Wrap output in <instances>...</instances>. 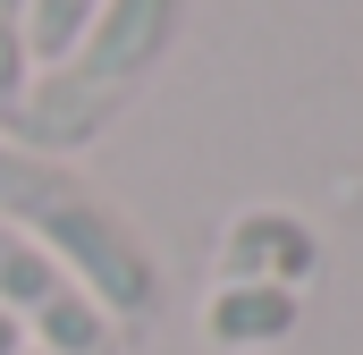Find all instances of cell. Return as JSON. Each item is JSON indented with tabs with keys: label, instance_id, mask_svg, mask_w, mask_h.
I'll return each instance as SVG.
<instances>
[{
	"label": "cell",
	"instance_id": "277c9868",
	"mask_svg": "<svg viewBox=\"0 0 363 355\" xmlns=\"http://www.w3.org/2000/svg\"><path fill=\"white\" fill-rule=\"evenodd\" d=\"M220 279H237V288H287L296 296V279H313V229L296 212H237L228 237H220Z\"/></svg>",
	"mask_w": 363,
	"mask_h": 355
},
{
	"label": "cell",
	"instance_id": "5b68a950",
	"mask_svg": "<svg viewBox=\"0 0 363 355\" xmlns=\"http://www.w3.org/2000/svg\"><path fill=\"white\" fill-rule=\"evenodd\" d=\"M296 330V296L287 288H237V279H211L203 296V339L228 355H254V347H279Z\"/></svg>",
	"mask_w": 363,
	"mask_h": 355
},
{
	"label": "cell",
	"instance_id": "6da1fadb",
	"mask_svg": "<svg viewBox=\"0 0 363 355\" xmlns=\"http://www.w3.org/2000/svg\"><path fill=\"white\" fill-rule=\"evenodd\" d=\"M0 220L26 246H43L118 330H135V322L161 313V254L144 246V229L127 220V203L101 195L77 161L0 144Z\"/></svg>",
	"mask_w": 363,
	"mask_h": 355
},
{
	"label": "cell",
	"instance_id": "ba28073f",
	"mask_svg": "<svg viewBox=\"0 0 363 355\" xmlns=\"http://www.w3.org/2000/svg\"><path fill=\"white\" fill-rule=\"evenodd\" d=\"M0 355H34V339H26V330H17L9 313H0Z\"/></svg>",
	"mask_w": 363,
	"mask_h": 355
},
{
	"label": "cell",
	"instance_id": "3957f363",
	"mask_svg": "<svg viewBox=\"0 0 363 355\" xmlns=\"http://www.w3.org/2000/svg\"><path fill=\"white\" fill-rule=\"evenodd\" d=\"M0 313L34 339V355H127V330L9 220H0Z\"/></svg>",
	"mask_w": 363,
	"mask_h": 355
},
{
	"label": "cell",
	"instance_id": "7a4b0ae2",
	"mask_svg": "<svg viewBox=\"0 0 363 355\" xmlns=\"http://www.w3.org/2000/svg\"><path fill=\"white\" fill-rule=\"evenodd\" d=\"M186 34V0H101L85 17V34L34 68V93L17 110V127L0 144H26V153H51V161H77L85 144H101L144 85L169 68Z\"/></svg>",
	"mask_w": 363,
	"mask_h": 355
},
{
	"label": "cell",
	"instance_id": "8992f818",
	"mask_svg": "<svg viewBox=\"0 0 363 355\" xmlns=\"http://www.w3.org/2000/svg\"><path fill=\"white\" fill-rule=\"evenodd\" d=\"M34 0H0V136L17 127L26 93H34V34H26Z\"/></svg>",
	"mask_w": 363,
	"mask_h": 355
},
{
	"label": "cell",
	"instance_id": "52a82bcc",
	"mask_svg": "<svg viewBox=\"0 0 363 355\" xmlns=\"http://www.w3.org/2000/svg\"><path fill=\"white\" fill-rule=\"evenodd\" d=\"M93 9H101V0H34V17H26V34H34V68H43V60H60V51L85 34Z\"/></svg>",
	"mask_w": 363,
	"mask_h": 355
}]
</instances>
